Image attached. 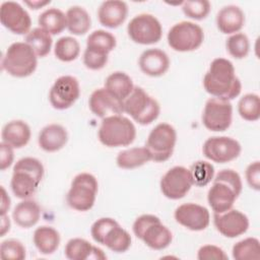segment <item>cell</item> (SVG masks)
Wrapping results in <instances>:
<instances>
[{"label":"cell","mask_w":260,"mask_h":260,"mask_svg":"<svg viewBox=\"0 0 260 260\" xmlns=\"http://www.w3.org/2000/svg\"><path fill=\"white\" fill-rule=\"evenodd\" d=\"M24 3L29 6L31 9H40L44 6H46L47 4H50L51 1L50 0H47V1H38V0H34V1H24Z\"/></svg>","instance_id":"c3c4849f"},{"label":"cell","mask_w":260,"mask_h":260,"mask_svg":"<svg viewBox=\"0 0 260 260\" xmlns=\"http://www.w3.org/2000/svg\"><path fill=\"white\" fill-rule=\"evenodd\" d=\"M182 10L184 14L192 19H204L210 11V3L207 0L183 1Z\"/></svg>","instance_id":"ab89813d"},{"label":"cell","mask_w":260,"mask_h":260,"mask_svg":"<svg viewBox=\"0 0 260 260\" xmlns=\"http://www.w3.org/2000/svg\"><path fill=\"white\" fill-rule=\"evenodd\" d=\"M199 260H228V255L224 251L214 245H204L197 253Z\"/></svg>","instance_id":"7bdbcfd3"},{"label":"cell","mask_w":260,"mask_h":260,"mask_svg":"<svg viewBox=\"0 0 260 260\" xmlns=\"http://www.w3.org/2000/svg\"><path fill=\"white\" fill-rule=\"evenodd\" d=\"M127 14L128 6L121 0L104 1L98 10L100 23L109 28L120 26L126 20Z\"/></svg>","instance_id":"7402d4cb"},{"label":"cell","mask_w":260,"mask_h":260,"mask_svg":"<svg viewBox=\"0 0 260 260\" xmlns=\"http://www.w3.org/2000/svg\"><path fill=\"white\" fill-rule=\"evenodd\" d=\"M14 158V153H13V147L10 145L6 144L5 142L0 143V169L1 171L6 170L9 168Z\"/></svg>","instance_id":"f6af8a7d"},{"label":"cell","mask_w":260,"mask_h":260,"mask_svg":"<svg viewBox=\"0 0 260 260\" xmlns=\"http://www.w3.org/2000/svg\"><path fill=\"white\" fill-rule=\"evenodd\" d=\"M66 19L68 30L75 36L85 35L91 26V19L88 12L78 5L68 8Z\"/></svg>","instance_id":"4dcf8cb0"},{"label":"cell","mask_w":260,"mask_h":260,"mask_svg":"<svg viewBox=\"0 0 260 260\" xmlns=\"http://www.w3.org/2000/svg\"><path fill=\"white\" fill-rule=\"evenodd\" d=\"M204 89L213 98L231 101L242 90L233 63L224 58H215L203 77Z\"/></svg>","instance_id":"6da1fadb"},{"label":"cell","mask_w":260,"mask_h":260,"mask_svg":"<svg viewBox=\"0 0 260 260\" xmlns=\"http://www.w3.org/2000/svg\"><path fill=\"white\" fill-rule=\"evenodd\" d=\"M34 244L41 254H53L60 245V234L52 226L42 225L36 229L32 237Z\"/></svg>","instance_id":"83f0119b"},{"label":"cell","mask_w":260,"mask_h":260,"mask_svg":"<svg viewBox=\"0 0 260 260\" xmlns=\"http://www.w3.org/2000/svg\"><path fill=\"white\" fill-rule=\"evenodd\" d=\"M44 172L43 164L36 157L26 156L17 160L10 181L13 194L19 199L32 196L44 177Z\"/></svg>","instance_id":"3957f363"},{"label":"cell","mask_w":260,"mask_h":260,"mask_svg":"<svg viewBox=\"0 0 260 260\" xmlns=\"http://www.w3.org/2000/svg\"><path fill=\"white\" fill-rule=\"evenodd\" d=\"M80 53V45L78 41L72 37L60 38L54 48V54L57 59L62 62H71L75 60Z\"/></svg>","instance_id":"e575fe53"},{"label":"cell","mask_w":260,"mask_h":260,"mask_svg":"<svg viewBox=\"0 0 260 260\" xmlns=\"http://www.w3.org/2000/svg\"><path fill=\"white\" fill-rule=\"evenodd\" d=\"M151 160V156L146 147H132L122 150L116 157L117 166L121 169L132 170L145 165Z\"/></svg>","instance_id":"1f68e13d"},{"label":"cell","mask_w":260,"mask_h":260,"mask_svg":"<svg viewBox=\"0 0 260 260\" xmlns=\"http://www.w3.org/2000/svg\"><path fill=\"white\" fill-rule=\"evenodd\" d=\"M88 107L92 114L100 118L124 113L123 102L115 98L105 87L94 89L88 100Z\"/></svg>","instance_id":"ffe728a7"},{"label":"cell","mask_w":260,"mask_h":260,"mask_svg":"<svg viewBox=\"0 0 260 260\" xmlns=\"http://www.w3.org/2000/svg\"><path fill=\"white\" fill-rule=\"evenodd\" d=\"M216 26L225 35L237 34L245 24V14L237 5L223 6L216 14Z\"/></svg>","instance_id":"cb8c5ba5"},{"label":"cell","mask_w":260,"mask_h":260,"mask_svg":"<svg viewBox=\"0 0 260 260\" xmlns=\"http://www.w3.org/2000/svg\"><path fill=\"white\" fill-rule=\"evenodd\" d=\"M86 47L109 54L116 47V38L107 30L98 29L87 37Z\"/></svg>","instance_id":"8d00e7d4"},{"label":"cell","mask_w":260,"mask_h":260,"mask_svg":"<svg viewBox=\"0 0 260 260\" xmlns=\"http://www.w3.org/2000/svg\"><path fill=\"white\" fill-rule=\"evenodd\" d=\"M132 230L138 239L153 250L166 249L173 240L171 231L153 214L138 216L133 223Z\"/></svg>","instance_id":"52a82bcc"},{"label":"cell","mask_w":260,"mask_h":260,"mask_svg":"<svg viewBox=\"0 0 260 260\" xmlns=\"http://www.w3.org/2000/svg\"><path fill=\"white\" fill-rule=\"evenodd\" d=\"M176 221L194 232L205 230L210 222V214L206 207L196 203L179 205L174 213Z\"/></svg>","instance_id":"ac0fdd59"},{"label":"cell","mask_w":260,"mask_h":260,"mask_svg":"<svg viewBox=\"0 0 260 260\" xmlns=\"http://www.w3.org/2000/svg\"><path fill=\"white\" fill-rule=\"evenodd\" d=\"M190 173L193 180V185L197 187H204L211 182L214 176L213 166L205 160H198L190 168Z\"/></svg>","instance_id":"f35d334b"},{"label":"cell","mask_w":260,"mask_h":260,"mask_svg":"<svg viewBox=\"0 0 260 260\" xmlns=\"http://www.w3.org/2000/svg\"><path fill=\"white\" fill-rule=\"evenodd\" d=\"M225 48L229 54L235 59H243L249 54V39L243 32L234 34L226 39Z\"/></svg>","instance_id":"74e56055"},{"label":"cell","mask_w":260,"mask_h":260,"mask_svg":"<svg viewBox=\"0 0 260 260\" xmlns=\"http://www.w3.org/2000/svg\"><path fill=\"white\" fill-rule=\"evenodd\" d=\"M65 256L70 260H105L107 259L104 251L88 241L81 238H74L67 242L64 249Z\"/></svg>","instance_id":"603a6c76"},{"label":"cell","mask_w":260,"mask_h":260,"mask_svg":"<svg viewBox=\"0 0 260 260\" xmlns=\"http://www.w3.org/2000/svg\"><path fill=\"white\" fill-rule=\"evenodd\" d=\"M246 180L248 185L256 190H260V162L258 160L251 162L246 169Z\"/></svg>","instance_id":"ee69618b"},{"label":"cell","mask_w":260,"mask_h":260,"mask_svg":"<svg viewBox=\"0 0 260 260\" xmlns=\"http://www.w3.org/2000/svg\"><path fill=\"white\" fill-rule=\"evenodd\" d=\"M98 136L105 146H127L134 141L136 128L128 118L122 115H112L102 120Z\"/></svg>","instance_id":"277c9868"},{"label":"cell","mask_w":260,"mask_h":260,"mask_svg":"<svg viewBox=\"0 0 260 260\" xmlns=\"http://www.w3.org/2000/svg\"><path fill=\"white\" fill-rule=\"evenodd\" d=\"M241 150V144L236 139L228 136L209 137L202 147L204 156L217 164H225L236 159Z\"/></svg>","instance_id":"9a60e30c"},{"label":"cell","mask_w":260,"mask_h":260,"mask_svg":"<svg viewBox=\"0 0 260 260\" xmlns=\"http://www.w3.org/2000/svg\"><path fill=\"white\" fill-rule=\"evenodd\" d=\"M35 51L25 42L11 44L2 57L1 68L14 77H27L31 75L38 65Z\"/></svg>","instance_id":"5b68a950"},{"label":"cell","mask_w":260,"mask_h":260,"mask_svg":"<svg viewBox=\"0 0 260 260\" xmlns=\"http://www.w3.org/2000/svg\"><path fill=\"white\" fill-rule=\"evenodd\" d=\"M38 23L50 35H59L67 27L66 14L58 8H48L39 15Z\"/></svg>","instance_id":"f546056e"},{"label":"cell","mask_w":260,"mask_h":260,"mask_svg":"<svg viewBox=\"0 0 260 260\" xmlns=\"http://www.w3.org/2000/svg\"><path fill=\"white\" fill-rule=\"evenodd\" d=\"M109 54L96 49L85 48L83 53V64L90 70H100L108 63Z\"/></svg>","instance_id":"b9f144b4"},{"label":"cell","mask_w":260,"mask_h":260,"mask_svg":"<svg viewBox=\"0 0 260 260\" xmlns=\"http://www.w3.org/2000/svg\"><path fill=\"white\" fill-rule=\"evenodd\" d=\"M80 88L78 80L71 75H63L57 78L49 92V101L56 110L70 108L79 98Z\"/></svg>","instance_id":"2e32d148"},{"label":"cell","mask_w":260,"mask_h":260,"mask_svg":"<svg viewBox=\"0 0 260 260\" xmlns=\"http://www.w3.org/2000/svg\"><path fill=\"white\" fill-rule=\"evenodd\" d=\"M90 235L94 242L116 253H124L131 246L130 234L111 217H102L95 220L91 225Z\"/></svg>","instance_id":"8992f818"},{"label":"cell","mask_w":260,"mask_h":260,"mask_svg":"<svg viewBox=\"0 0 260 260\" xmlns=\"http://www.w3.org/2000/svg\"><path fill=\"white\" fill-rule=\"evenodd\" d=\"M9 230H10L9 217L6 214L1 215V232H0V236L3 237L7 232H9Z\"/></svg>","instance_id":"7dc6e473"},{"label":"cell","mask_w":260,"mask_h":260,"mask_svg":"<svg viewBox=\"0 0 260 260\" xmlns=\"http://www.w3.org/2000/svg\"><path fill=\"white\" fill-rule=\"evenodd\" d=\"M41 217V207L31 199H23L12 211L14 222L23 229H28L36 225Z\"/></svg>","instance_id":"4316f807"},{"label":"cell","mask_w":260,"mask_h":260,"mask_svg":"<svg viewBox=\"0 0 260 260\" xmlns=\"http://www.w3.org/2000/svg\"><path fill=\"white\" fill-rule=\"evenodd\" d=\"M105 88L119 101L124 103L132 92L134 85L128 74L122 71H116L107 77L105 81Z\"/></svg>","instance_id":"f1b7e54d"},{"label":"cell","mask_w":260,"mask_h":260,"mask_svg":"<svg viewBox=\"0 0 260 260\" xmlns=\"http://www.w3.org/2000/svg\"><path fill=\"white\" fill-rule=\"evenodd\" d=\"M240 175L231 169L219 171L208 190L207 201L214 213H222L231 209L242 192Z\"/></svg>","instance_id":"7a4b0ae2"},{"label":"cell","mask_w":260,"mask_h":260,"mask_svg":"<svg viewBox=\"0 0 260 260\" xmlns=\"http://www.w3.org/2000/svg\"><path fill=\"white\" fill-rule=\"evenodd\" d=\"M10 197L7 195L5 189L3 186H1V206H0V211H1V215H4L7 213V211L9 210L10 207Z\"/></svg>","instance_id":"bcb514c9"},{"label":"cell","mask_w":260,"mask_h":260,"mask_svg":"<svg viewBox=\"0 0 260 260\" xmlns=\"http://www.w3.org/2000/svg\"><path fill=\"white\" fill-rule=\"evenodd\" d=\"M25 43L30 46L38 57L47 56L52 47V37L42 27H35L25 36Z\"/></svg>","instance_id":"d6a6232c"},{"label":"cell","mask_w":260,"mask_h":260,"mask_svg":"<svg viewBox=\"0 0 260 260\" xmlns=\"http://www.w3.org/2000/svg\"><path fill=\"white\" fill-rule=\"evenodd\" d=\"M30 128L22 120H12L6 123L2 129V141L13 148L25 146L30 139Z\"/></svg>","instance_id":"484cf974"},{"label":"cell","mask_w":260,"mask_h":260,"mask_svg":"<svg viewBox=\"0 0 260 260\" xmlns=\"http://www.w3.org/2000/svg\"><path fill=\"white\" fill-rule=\"evenodd\" d=\"M99 184L96 178L89 173H80L74 177L66 200L68 205L77 211H87L92 208Z\"/></svg>","instance_id":"9c48e42d"},{"label":"cell","mask_w":260,"mask_h":260,"mask_svg":"<svg viewBox=\"0 0 260 260\" xmlns=\"http://www.w3.org/2000/svg\"><path fill=\"white\" fill-rule=\"evenodd\" d=\"M176 141L177 133L172 125L168 123L157 124L150 131L145 144L151 160L156 162L168 160L173 154Z\"/></svg>","instance_id":"30bf717a"},{"label":"cell","mask_w":260,"mask_h":260,"mask_svg":"<svg viewBox=\"0 0 260 260\" xmlns=\"http://www.w3.org/2000/svg\"><path fill=\"white\" fill-rule=\"evenodd\" d=\"M233 107L230 101L210 98L202 113V123L206 129L214 132L225 131L232 124Z\"/></svg>","instance_id":"4fadbf2b"},{"label":"cell","mask_w":260,"mask_h":260,"mask_svg":"<svg viewBox=\"0 0 260 260\" xmlns=\"http://www.w3.org/2000/svg\"><path fill=\"white\" fill-rule=\"evenodd\" d=\"M168 44L177 52H191L198 49L204 40L203 29L192 21L174 24L168 32Z\"/></svg>","instance_id":"8fae6325"},{"label":"cell","mask_w":260,"mask_h":260,"mask_svg":"<svg viewBox=\"0 0 260 260\" xmlns=\"http://www.w3.org/2000/svg\"><path fill=\"white\" fill-rule=\"evenodd\" d=\"M0 257L2 260H23L25 248L18 240H5L0 245Z\"/></svg>","instance_id":"60d3db41"},{"label":"cell","mask_w":260,"mask_h":260,"mask_svg":"<svg viewBox=\"0 0 260 260\" xmlns=\"http://www.w3.org/2000/svg\"><path fill=\"white\" fill-rule=\"evenodd\" d=\"M0 21L4 27L16 35H27L31 26L28 12L14 1H5L1 4Z\"/></svg>","instance_id":"e0dca14e"},{"label":"cell","mask_w":260,"mask_h":260,"mask_svg":"<svg viewBox=\"0 0 260 260\" xmlns=\"http://www.w3.org/2000/svg\"><path fill=\"white\" fill-rule=\"evenodd\" d=\"M129 38L136 44L152 45L160 41L162 27L159 20L149 13L134 16L127 25Z\"/></svg>","instance_id":"7c38bea8"},{"label":"cell","mask_w":260,"mask_h":260,"mask_svg":"<svg viewBox=\"0 0 260 260\" xmlns=\"http://www.w3.org/2000/svg\"><path fill=\"white\" fill-rule=\"evenodd\" d=\"M68 141L67 130L59 124H50L44 127L38 138L40 147L47 152H55L65 146Z\"/></svg>","instance_id":"d4e9b609"},{"label":"cell","mask_w":260,"mask_h":260,"mask_svg":"<svg viewBox=\"0 0 260 260\" xmlns=\"http://www.w3.org/2000/svg\"><path fill=\"white\" fill-rule=\"evenodd\" d=\"M124 112L140 125H149L159 115L160 107L155 99L142 87L134 86L130 95L123 103Z\"/></svg>","instance_id":"ba28073f"},{"label":"cell","mask_w":260,"mask_h":260,"mask_svg":"<svg viewBox=\"0 0 260 260\" xmlns=\"http://www.w3.org/2000/svg\"><path fill=\"white\" fill-rule=\"evenodd\" d=\"M193 186L190 171L182 166L170 169L160 179L159 187L162 195L171 200L183 198Z\"/></svg>","instance_id":"5bb4252c"},{"label":"cell","mask_w":260,"mask_h":260,"mask_svg":"<svg viewBox=\"0 0 260 260\" xmlns=\"http://www.w3.org/2000/svg\"><path fill=\"white\" fill-rule=\"evenodd\" d=\"M141 71L151 77L164 75L170 67V59L166 52L160 49L145 50L138 61Z\"/></svg>","instance_id":"44dd1931"},{"label":"cell","mask_w":260,"mask_h":260,"mask_svg":"<svg viewBox=\"0 0 260 260\" xmlns=\"http://www.w3.org/2000/svg\"><path fill=\"white\" fill-rule=\"evenodd\" d=\"M236 260H258L260 258V243L256 238H246L236 243L232 250Z\"/></svg>","instance_id":"836d02e7"},{"label":"cell","mask_w":260,"mask_h":260,"mask_svg":"<svg viewBox=\"0 0 260 260\" xmlns=\"http://www.w3.org/2000/svg\"><path fill=\"white\" fill-rule=\"evenodd\" d=\"M213 222L222 236L231 239L245 234L249 228L247 215L238 209L232 208L222 213H214Z\"/></svg>","instance_id":"d6986e66"},{"label":"cell","mask_w":260,"mask_h":260,"mask_svg":"<svg viewBox=\"0 0 260 260\" xmlns=\"http://www.w3.org/2000/svg\"><path fill=\"white\" fill-rule=\"evenodd\" d=\"M238 112L246 121H257L260 118L259 95L256 93H247L243 95L238 103Z\"/></svg>","instance_id":"d590c367"}]
</instances>
